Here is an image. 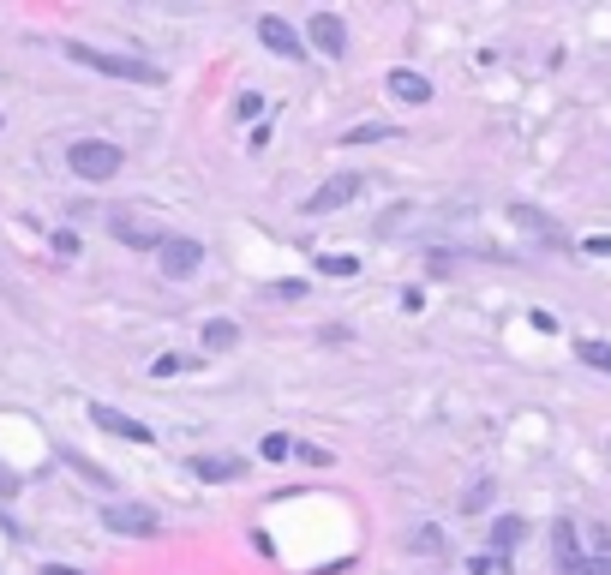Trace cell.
<instances>
[{
  "instance_id": "83f0119b",
  "label": "cell",
  "mask_w": 611,
  "mask_h": 575,
  "mask_svg": "<svg viewBox=\"0 0 611 575\" xmlns=\"http://www.w3.org/2000/svg\"><path fill=\"white\" fill-rule=\"evenodd\" d=\"M42 575H78V570H66V564H48V570H42Z\"/></svg>"
},
{
  "instance_id": "4fadbf2b",
  "label": "cell",
  "mask_w": 611,
  "mask_h": 575,
  "mask_svg": "<svg viewBox=\"0 0 611 575\" xmlns=\"http://www.w3.org/2000/svg\"><path fill=\"white\" fill-rule=\"evenodd\" d=\"M192 474L198 480H240V462H228V456H192Z\"/></svg>"
},
{
  "instance_id": "30bf717a",
  "label": "cell",
  "mask_w": 611,
  "mask_h": 575,
  "mask_svg": "<svg viewBox=\"0 0 611 575\" xmlns=\"http://www.w3.org/2000/svg\"><path fill=\"white\" fill-rule=\"evenodd\" d=\"M390 96H396V102H432V84H426L420 72L396 66V72H390Z\"/></svg>"
},
{
  "instance_id": "603a6c76",
  "label": "cell",
  "mask_w": 611,
  "mask_h": 575,
  "mask_svg": "<svg viewBox=\"0 0 611 575\" xmlns=\"http://www.w3.org/2000/svg\"><path fill=\"white\" fill-rule=\"evenodd\" d=\"M54 252H60V258H78V234H72V228H60V234H54Z\"/></svg>"
},
{
  "instance_id": "cb8c5ba5",
  "label": "cell",
  "mask_w": 611,
  "mask_h": 575,
  "mask_svg": "<svg viewBox=\"0 0 611 575\" xmlns=\"http://www.w3.org/2000/svg\"><path fill=\"white\" fill-rule=\"evenodd\" d=\"M324 276H354V258H318Z\"/></svg>"
},
{
  "instance_id": "d6986e66",
  "label": "cell",
  "mask_w": 611,
  "mask_h": 575,
  "mask_svg": "<svg viewBox=\"0 0 611 575\" xmlns=\"http://www.w3.org/2000/svg\"><path fill=\"white\" fill-rule=\"evenodd\" d=\"M564 575H611V558H576Z\"/></svg>"
},
{
  "instance_id": "e0dca14e",
  "label": "cell",
  "mask_w": 611,
  "mask_h": 575,
  "mask_svg": "<svg viewBox=\"0 0 611 575\" xmlns=\"http://www.w3.org/2000/svg\"><path fill=\"white\" fill-rule=\"evenodd\" d=\"M384 138H396V126H384V120H366L348 132V144H384Z\"/></svg>"
},
{
  "instance_id": "6da1fadb",
  "label": "cell",
  "mask_w": 611,
  "mask_h": 575,
  "mask_svg": "<svg viewBox=\"0 0 611 575\" xmlns=\"http://www.w3.org/2000/svg\"><path fill=\"white\" fill-rule=\"evenodd\" d=\"M66 162H72V174H78V180H114V174H120V162H126V150H120V144H108V138H78V144L66 150Z\"/></svg>"
},
{
  "instance_id": "ba28073f",
  "label": "cell",
  "mask_w": 611,
  "mask_h": 575,
  "mask_svg": "<svg viewBox=\"0 0 611 575\" xmlns=\"http://www.w3.org/2000/svg\"><path fill=\"white\" fill-rule=\"evenodd\" d=\"M510 222L522 228V234H534V240H546V246H564V228L546 216V210H534V204H510Z\"/></svg>"
},
{
  "instance_id": "5b68a950",
  "label": "cell",
  "mask_w": 611,
  "mask_h": 575,
  "mask_svg": "<svg viewBox=\"0 0 611 575\" xmlns=\"http://www.w3.org/2000/svg\"><path fill=\"white\" fill-rule=\"evenodd\" d=\"M156 264H162V276L180 282V276H192V270L204 264V246H198V240H162V246H156Z\"/></svg>"
},
{
  "instance_id": "484cf974",
  "label": "cell",
  "mask_w": 611,
  "mask_h": 575,
  "mask_svg": "<svg viewBox=\"0 0 611 575\" xmlns=\"http://www.w3.org/2000/svg\"><path fill=\"white\" fill-rule=\"evenodd\" d=\"M486 504H492V486H474V492L462 498V510H486Z\"/></svg>"
},
{
  "instance_id": "9c48e42d",
  "label": "cell",
  "mask_w": 611,
  "mask_h": 575,
  "mask_svg": "<svg viewBox=\"0 0 611 575\" xmlns=\"http://www.w3.org/2000/svg\"><path fill=\"white\" fill-rule=\"evenodd\" d=\"M312 42H318L324 54H342V48H348V30H342V18H336V12H312Z\"/></svg>"
},
{
  "instance_id": "8fae6325",
  "label": "cell",
  "mask_w": 611,
  "mask_h": 575,
  "mask_svg": "<svg viewBox=\"0 0 611 575\" xmlns=\"http://www.w3.org/2000/svg\"><path fill=\"white\" fill-rule=\"evenodd\" d=\"M114 240H126V246H138V252H156L168 234H156V228H144V222H132V216H114Z\"/></svg>"
},
{
  "instance_id": "ffe728a7",
  "label": "cell",
  "mask_w": 611,
  "mask_h": 575,
  "mask_svg": "<svg viewBox=\"0 0 611 575\" xmlns=\"http://www.w3.org/2000/svg\"><path fill=\"white\" fill-rule=\"evenodd\" d=\"M234 114H240V120H258V114H264V96H258V90H246V96L234 102Z\"/></svg>"
},
{
  "instance_id": "277c9868",
  "label": "cell",
  "mask_w": 611,
  "mask_h": 575,
  "mask_svg": "<svg viewBox=\"0 0 611 575\" xmlns=\"http://www.w3.org/2000/svg\"><path fill=\"white\" fill-rule=\"evenodd\" d=\"M258 42H264L270 54H282V60H306V42H300V30H294L288 18H276V12H264V18H258Z\"/></svg>"
},
{
  "instance_id": "52a82bcc",
  "label": "cell",
  "mask_w": 611,
  "mask_h": 575,
  "mask_svg": "<svg viewBox=\"0 0 611 575\" xmlns=\"http://www.w3.org/2000/svg\"><path fill=\"white\" fill-rule=\"evenodd\" d=\"M102 528L108 534H156V510H144V504H108L102 510Z\"/></svg>"
},
{
  "instance_id": "d4e9b609",
  "label": "cell",
  "mask_w": 611,
  "mask_h": 575,
  "mask_svg": "<svg viewBox=\"0 0 611 575\" xmlns=\"http://www.w3.org/2000/svg\"><path fill=\"white\" fill-rule=\"evenodd\" d=\"M408 546H414V552H438V546H444V540H438V528H420V534H414V540H408Z\"/></svg>"
},
{
  "instance_id": "5bb4252c",
  "label": "cell",
  "mask_w": 611,
  "mask_h": 575,
  "mask_svg": "<svg viewBox=\"0 0 611 575\" xmlns=\"http://www.w3.org/2000/svg\"><path fill=\"white\" fill-rule=\"evenodd\" d=\"M522 534H528V522H522V516H498V522H492V546H498V552H516V546H522Z\"/></svg>"
},
{
  "instance_id": "7c38bea8",
  "label": "cell",
  "mask_w": 611,
  "mask_h": 575,
  "mask_svg": "<svg viewBox=\"0 0 611 575\" xmlns=\"http://www.w3.org/2000/svg\"><path fill=\"white\" fill-rule=\"evenodd\" d=\"M552 552H558V564H564V570L582 558V540H576V522H570V516H564V522H552Z\"/></svg>"
},
{
  "instance_id": "3957f363",
  "label": "cell",
  "mask_w": 611,
  "mask_h": 575,
  "mask_svg": "<svg viewBox=\"0 0 611 575\" xmlns=\"http://www.w3.org/2000/svg\"><path fill=\"white\" fill-rule=\"evenodd\" d=\"M360 192H366V174H336V180H324V186H318V192H312L300 210H306V216H330V210L354 204Z\"/></svg>"
},
{
  "instance_id": "ac0fdd59",
  "label": "cell",
  "mask_w": 611,
  "mask_h": 575,
  "mask_svg": "<svg viewBox=\"0 0 611 575\" xmlns=\"http://www.w3.org/2000/svg\"><path fill=\"white\" fill-rule=\"evenodd\" d=\"M258 456H264V462H282V456H294V438H288V432H270V438L258 444Z\"/></svg>"
},
{
  "instance_id": "9a60e30c",
  "label": "cell",
  "mask_w": 611,
  "mask_h": 575,
  "mask_svg": "<svg viewBox=\"0 0 611 575\" xmlns=\"http://www.w3.org/2000/svg\"><path fill=\"white\" fill-rule=\"evenodd\" d=\"M234 342H240L234 318H210V324H204V348H216V354H222V348H234Z\"/></svg>"
},
{
  "instance_id": "7402d4cb",
  "label": "cell",
  "mask_w": 611,
  "mask_h": 575,
  "mask_svg": "<svg viewBox=\"0 0 611 575\" xmlns=\"http://www.w3.org/2000/svg\"><path fill=\"white\" fill-rule=\"evenodd\" d=\"M66 462H72V468H78V474H84V480H96V486H108V474H102V468H96V462H84V456H72V450H66Z\"/></svg>"
},
{
  "instance_id": "2e32d148",
  "label": "cell",
  "mask_w": 611,
  "mask_h": 575,
  "mask_svg": "<svg viewBox=\"0 0 611 575\" xmlns=\"http://www.w3.org/2000/svg\"><path fill=\"white\" fill-rule=\"evenodd\" d=\"M576 354H582V366H594V372H606L611 378V342L588 336V342H576Z\"/></svg>"
},
{
  "instance_id": "44dd1931",
  "label": "cell",
  "mask_w": 611,
  "mask_h": 575,
  "mask_svg": "<svg viewBox=\"0 0 611 575\" xmlns=\"http://www.w3.org/2000/svg\"><path fill=\"white\" fill-rule=\"evenodd\" d=\"M294 456H300V462H312V468H324V462H330V450H318V444H300V438H294Z\"/></svg>"
},
{
  "instance_id": "4316f807",
  "label": "cell",
  "mask_w": 611,
  "mask_h": 575,
  "mask_svg": "<svg viewBox=\"0 0 611 575\" xmlns=\"http://www.w3.org/2000/svg\"><path fill=\"white\" fill-rule=\"evenodd\" d=\"M582 252H588V258H611V234H594V240H588Z\"/></svg>"
},
{
  "instance_id": "7a4b0ae2",
  "label": "cell",
  "mask_w": 611,
  "mask_h": 575,
  "mask_svg": "<svg viewBox=\"0 0 611 575\" xmlns=\"http://www.w3.org/2000/svg\"><path fill=\"white\" fill-rule=\"evenodd\" d=\"M66 54H72L78 66H90V72H108V78H138V84H162V66H150V60H126V54H96V48H84V42H66Z\"/></svg>"
},
{
  "instance_id": "8992f818",
  "label": "cell",
  "mask_w": 611,
  "mask_h": 575,
  "mask_svg": "<svg viewBox=\"0 0 611 575\" xmlns=\"http://www.w3.org/2000/svg\"><path fill=\"white\" fill-rule=\"evenodd\" d=\"M90 420H96L102 432L126 438V444H150V426H144V420H132V414H120V408H108V402H90Z\"/></svg>"
}]
</instances>
